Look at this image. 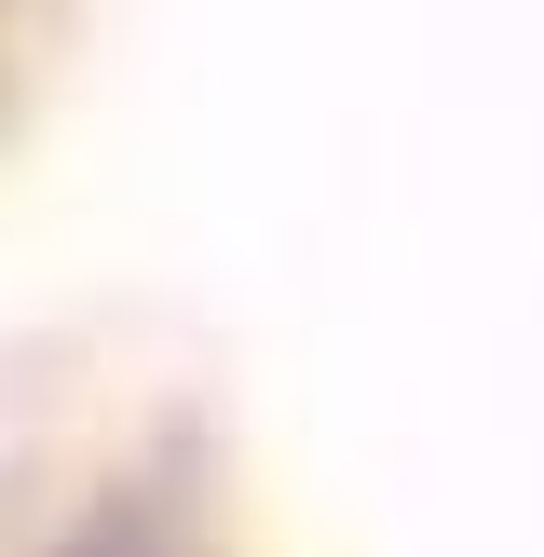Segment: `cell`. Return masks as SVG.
Returning <instances> with one entry per match:
<instances>
[{
    "mask_svg": "<svg viewBox=\"0 0 544 557\" xmlns=\"http://www.w3.org/2000/svg\"><path fill=\"white\" fill-rule=\"evenodd\" d=\"M54 14H69V0H0V123H14V109H27V82H41Z\"/></svg>",
    "mask_w": 544,
    "mask_h": 557,
    "instance_id": "cell-1",
    "label": "cell"
}]
</instances>
